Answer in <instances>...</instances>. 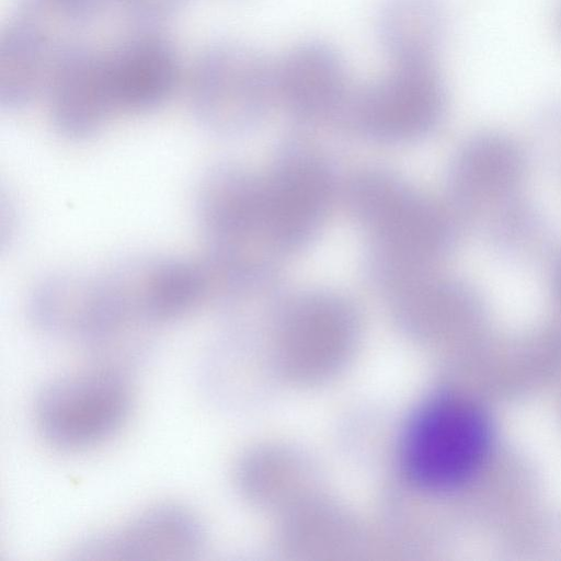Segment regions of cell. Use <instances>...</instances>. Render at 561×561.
<instances>
[{"label": "cell", "instance_id": "cell-1", "mask_svg": "<svg viewBox=\"0 0 561 561\" xmlns=\"http://www.w3.org/2000/svg\"><path fill=\"white\" fill-rule=\"evenodd\" d=\"M526 153L513 138L483 131L465 141L447 175L451 211L501 251L522 256L540 245L539 215L523 195Z\"/></svg>", "mask_w": 561, "mask_h": 561}, {"label": "cell", "instance_id": "cell-2", "mask_svg": "<svg viewBox=\"0 0 561 561\" xmlns=\"http://www.w3.org/2000/svg\"><path fill=\"white\" fill-rule=\"evenodd\" d=\"M500 456L496 423L488 403L460 391L426 400L409 421L401 443L409 479L436 493L491 482Z\"/></svg>", "mask_w": 561, "mask_h": 561}, {"label": "cell", "instance_id": "cell-3", "mask_svg": "<svg viewBox=\"0 0 561 561\" xmlns=\"http://www.w3.org/2000/svg\"><path fill=\"white\" fill-rule=\"evenodd\" d=\"M347 196L374 241L370 270L379 284L427 271L455 244L458 221L453 211L389 171L360 172Z\"/></svg>", "mask_w": 561, "mask_h": 561}, {"label": "cell", "instance_id": "cell-4", "mask_svg": "<svg viewBox=\"0 0 561 561\" xmlns=\"http://www.w3.org/2000/svg\"><path fill=\"white\" fill-rule=\"evenodd\" d=\"M195 211L210 275L224 283L256 276L254 247L267 242L263 181L233 165L215 167L199 181Z\"/></svg>", "mask_w": 561, "mask_h": 561}, {"label": "cell", "instance_id": "cell-5", "mask_svg": "<svg viewBox=\"0 0 561 561\" xmlns=\"http://www.w3.org/2000/svg\"><path fill=\"white\" fill-rule=\"evenodd\" d=\"M131 388L115 367H99L49 380L37 392L34 421L44 440L64 451L99 446L129 417Z\"/></svg>", "mask_w": 561, "mask_h": 561}, {"label": "cell", "instance_id": "cell-6", "mask_svg": "<svg viewBox=\"0 0 561 561\" xmlns=\"http://www.w3.org/2000/svg\"><path fill=\"white\" fill-rule=\"evenodd\" d=\"M190 95L196 119L209 133L243 134L276 101L274 64L243 44L213 45L195 61Z\"/></svg>", "mask_w": 561, "mask_h": 561}, {"label": "cell", "instance_id": "cell-7", "mask_svg": "<svg viewBox=\"0 0 561 561\" xmlns=\"http://www.w3.org/2000/svg\"><path fill=\"white\" fill-rule=\"evenodd\" d=\"M446 107V92L434 64L396 65L394 69L348 100L345 112L366 137L408 142L432 133Z\"/></svg>", "mask_w": 561, "mask_h": 561}, {"label": "cell", "instance_id": "cell-8", "mask_svg": "<svg viewBox=\"0 0 561 561\" xmlns=\"http://www.w3.org/2000/svg\"><path fill=\"white\" fill-rule=\"evenodd\" d=\"M333 176L314 153H286L263 181L264 226L268 244L295 251L318 232L333 196Z\"/></svg>", "mask_w": 561, "mask_h": 561}, {"label": "cell", "instance_id": "cell-9", "mask_svg": "<svg viewBox=\"0 0 561 561\" xmlns=\"http://www.w3.org/2000/svg\"><path fill=\"white\" fill-rule=\"evenodd\" d=\"M205 545V526L193 511L161 503L114 529L89 537L76 553L90 560H191Z\"/></svg>", "mask_w": 561, "mask_h": 561}, {"label": "cell", "instance_id": "cell-10", "mask_svg": "<svg viewBox=\"0 0 561 561\" xmlns=\"http://www.w3.org/2000/svg\"><path fill=\"white\" fill-rule=\"evenodd\" d=\"M46 93L55 128L71 139L94 135L116 112L106 54L80 42L61 55Z\"/></svg>", "mask_w": 561, "mask_h": 561}, {"label": "cell", "instance_id": "cell-11", "mask_svg": "<svg viewBox=\"0 0 561 561\" xmlns=\"http://www.w3.org/2000/svg\"><path fill=\"white\" fill-rule=\"evenodd\" d=\"M274 79L276 100L301 122H320L345 111V67L325 43L307 42L290 49L274 64Z\"/></svg>", "mask_w": 561, "mask_h": 561}, {"label": "cell", "instance_id": "cell-12", "mask_svg": "<svg viewBox=\"0 0 561 561\" xmlns=\"http://www.w3.org/2000/svg\"><path fill=\"white\" fill-rule=\"evenodd\" d=\"M116 111L147 112L163 104L180 76L173 45L159 34L135 36L106 54Z\"/></svg>", "mask_w": 561, "mask_h": 561}, {"label": "cell", "instance_id": "cell-13", "mask_svg": "<svg viewBox=\"0 0 561 561\" xmlns=\"http://www.w3.org/2000/svg\"><path fill=\"white\" fill-rule=\"evenodd\" d=\"M399 310L436 330L479 343L490 335L481 296L466 282L419 273L390 288Z\"/></svg>", "mask_w": 561, "mask_h": 561}, {"label": "cell", "instance_id": "cell-14", "mask_svg": "<svg viewBox=\"0 0 561 561\" xmlns=\"http://www.w3.org/2000/svg\"><path fill=\"white\" fill-rule=\"evenodd\" d=\"M65 51L12 19L0 37L1 106L18 110L46 93Z\"/></svg>", "mask_w": 561, "mask_h": 561}, {"label": "cell", "instance_id": "cell-15", "mask_svg": "<svg viewBox=\"0 0 561 561\" xmlns=\"http://www.w3.org/2000/svg\"><path fill=\"white\" fill-rule=\"evenodd\" d=\"M140 271L142 311L153 327L183 317L210 296V280L203 262L141 257Z\"/></svg>", "mask_w": 561, "mask_h": 561}, {"label": "cell", "instance_id": "cell-16", "mask_svg": "<svg viewBox=\"0 0 561 561\" xmlns=\"http://www.w3.org/2000/svg\"><path fill=\"white\" fill-rule=\"evenodd\" d=\"M99 275L59 273L41 280L28 299V316L41 331L78 342L94 311Z\"/></svg>", "mask_w": 561, "mask_h": 561}, {"label": "cell", "instance_id": "cell-17", "mask_svg": "<svg viewBox=\"0 0 561 561\" xmlns=\"http://www.w3.org/2000/svg\"><path fill=\"white\" fill-rule=\"evenodd\" d=\"M444 26L437 0H388L379 15L378 34L396 65L433 64Z\"/></svg>", "mask_w": 561, "mask_h": 561}, {"label": "cell", "instance_id": "cell-18", "mask_svg": "<svg viewBox=\"0 0 561 561\" xmlns=\"http://www.w3.org/2000/svg\"><path fill=\"white\" fill-rule=\"evenodd\" d=\"M186 0H114L127 13L142 21L165 19L182 8Z\"/></svg>", "mask_w": 561, "mask_h": 561}, {"label": "cell", "instance_id": "cell-19", "mask_svg": "<svg viewBox=\"0 0 561 561\" xmlns=\"http://www.w3.org/2000/svg\"><path fill=\"white\" fill-rule=\"evenodd\" d=\"M551 289L553 300L561 318V254L556 259L551 273Z\"/></svg>", "mask_w": 561, "mask_h": 561}]
</instances>
